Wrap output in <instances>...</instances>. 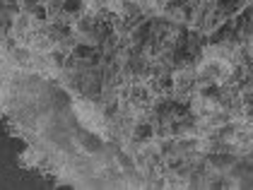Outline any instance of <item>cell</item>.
<instances>
[{"label":"cell","instance_id":"1","mask_svg":"<svg viewBox=\"0 0 253 190\" xmlns=\"http://www.w3.org/2000/svg\"><path fill=\"white\" fill-rule=\"evenodd\" d=\"M234 73V60L229 58H208L205 63H200L198 68V79L205 82V84H227L232 79Z\"/></svg>","mask_w":253,"mask_h":190}]
</instances>
